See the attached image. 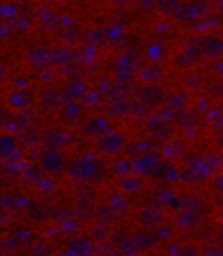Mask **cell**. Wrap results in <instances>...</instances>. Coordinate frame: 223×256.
Instances as JSON below:
<instances>
[{"label":"cell","instance_id":"cell-1","mask_svg":"<svg viewBox=\"0 0 223 256\" xmlns=\"http://www.w3.org/2000/svg\"><path fill=\"white\" fill-rule=\"evenodd\" d=\"M68 174L75 181L96 184L104 179L106 166L100 160H78L68 167Z\"/></svg>","mask_w":223,"mask_h":256},{"label":"cell","instance_id":"cell-2","mask_svg":"<svg viewBox=\"0 0 223 256\" xmlns=\"http://www.w3.org/2000/svg\"><path fill=\"white\" fill-rule=\"evenodd\" d=\"M166 93L162 88L157 84H150L144 86L140 94H138V100L143 106L147 108H156L160 106L165 102Z\"/></svg>","mask_w":223,"mask_h":256},{"label":"cell","instance_id":"cell-3","mask_svg":"<svg viewBox=\"0 0 223 256\" xmlns=\"http://www.w3.org/2000/svg\"><path fill=\"white\" fill-rule=\"evenodd\" d=\"M140 104L134 100H129L125 96L113 97L112 100L108 104L107 112L112 117H121V116L133 114H136L140 112Z\"/></svg>","mask_w":223,"mask_h":256},{"label":"cell","instance_id":"cell-4","mask_svg":"<svg viewBox=\"0 0 223 256\" xmlns=\"http://www.w3.org/2000/svg\"><path fill=\"white\" fill-rule=\"evenodd\" d=\"M148 131L158 141H169L174 133V126L166 119H153L148 122Z\"/></svg>","mask_w":223,"mask_h":256},{"label":"cell","instance_id":"cell-5","mask_svg":"<svg viewBox=\"0 0 223 256\" xmlns=\"http://www.w3.org/2000/svg\"><path fill=\"white\" fill-rule=\"evenodd\" d=\"M39 162L43 169L50 174H57L62 172L65 167V162L61 154H59L57 150H53L43 152L39 157Z\"/></svg>","mask_w":223,"mask_h":256},{"label":"cell","instance_id":"cell-6","mask_svg":"<svg viewBox=\"0 0 223 256\" xmlns=\"http://www.w3.org/2000/svg\"><path fill=\"white\" fill-rule=\"evenodd\" d=\"M136 220L143 228L153 229L158 227L162 222V212L158 208L146 207L136 215Z\"/></svg>","mask_w":223,"mask_h":256},{"label":"cell","instance_id":"cell-7","mask_svg":"<svg viewBox=\"0 0 223 256\" xmlns=\"http://www.w3.org/2000/svg\"><path fill=\"white\" fill-rule=\"evenodd\" d=\"M123 138L119 133H109L104 136L98 143L99 150L107 155H116L123 148Z\"/></svg>","mask_w":223,"mask_h":256},{"label":"cell","instance_id":"cell-8","mask_svg":"<svg viewBox=\"0 0 223 256\" xmlns=\"http://www.w3.org/2000/svg\"><path fill=\"white\" fill-rule=\"evenodd\" d=\"M204 56L209 58L223 57V40L214 35H206L202 38Z\"/></svg>","mask_w":223,"mask_h":256},{"label":"cell","instance_id":"cell-9","mask_svg":"<svg viewBox=\"0 0 223 256\" xmlns=\"http://www.w3.org/2000/svg\"><path fill=\"white\" fill-rule=\"evenodd\" d=\"M38 21L41 28L48 32H53L61 26V20L55 11L49 8H41L38 12Z\"/></svg>","mask_w":223,"mask_h":256},{"label":"cell","instance_id":"cell-10","mask_svg":"<svg viewBox=\"0 0 223 256\" xmlns=\"http://www.w3.org/2000/svg\"><path fill=\"white\" fill-rule=\"evenodd\" d=\"M84 85L81 78H69L68 83L65 84L63 92H61V104H65L74 102L83 93Z\"/></svg>","mask_w":223,"mask_h":256},{"label":"cell","instance_id":"cell-11","mask_svg":"<svg viewBox=\"0 0 223 256\" xmlns=\"http://www.w3.org/2000/svg\"><path fill=\"white\" fill-rule=\"evenodd\" d=\"M78 50H70V48L60 47L50 50V64L62 66L78 59Z\"/></svg>","mask_w":223,"mask_h":256},{"label":"cell","instance_id":"cell-12","mask_svg":"<svg viewBox=\"0 0 223 256\" xmlns=\"http://www.w3.org/2000/svg\"><path fill=\"white\" fill-rule=\"evenodd\" d=\"M174 164L168 160H159L155 162L148 170V174L154 180H166L174 170Z\"/></svg>","mask_w":223,"mask_h":256},{"label":"cell","instance_id":"cell-13","mask_svg":"<svg viewBox=\"0 0 223 256\" xmlns=\"http://www.w3.org/2000/svg\"><path fill=\"white\" fill-rule=\"evenodd\" d=\"M140 78L142 81L149 84H158L165 80L166 71L159 64H154L146 66L140 73Z\"/></svg>","mask_w":223,"mask_h":256},{"label":"cell","instance_id":"cell-14","mask_svg":"<svg viewBox=\"0 0 223 256\" xmlns=\"http://www.w3.org/2000/svg\"><path fill=\"white\" fill-rule=\"evenodd\" d=\"M180 178L186 184L196 186L204 184L205 180H206V174L203 172V170H198L196 168L188 166L181 170Z\"/></svg>","mask_w":223,"mask_h":256},{"label":"cell","instance_id":"cell-15","mask_svg":"<svg viewBox=\"0 0 223 256\" xmlns=\"http://www.w3.org/2000/svg\"><path fill=\"white\" fill-rule=\"evenodd\" d=\"M130 241L136 251H146L157 244L158 238L154 234H136L131 238Z\"/></svg>","mask_w":223,"mask_h":256},{"label":"cell","instance_id":"cell-16","mask_svg":"<svg viewBox=\"0 0 223 256\" xmlns=\"http://www.w3.org/2000/svg\"><path fill=\"white\" fill-rule=\"evenodd\" d=\"M61 104V92L55 88H47L39 95V105L43 109H52Z\"/></svg>","mask_w":223,"mask_h":256},{"label":"cell","instance_id":"cell-17","mask_svg":"<svg viewBox=\"0 0 223 256\" xmlns=\"http://www.w3.org/2000/svg\"><path fill=\"white\" fill-rule=\"evenodd\" d=\"M28 62L34 68H40V66H50V50L35 48L31 50L27 54Z\"/></svg>","mask_w":223,"mask_h":256},{"label":"cell","instance_id":"cell-18","mask_svg":"<svg viewBox=\"0 0 223 256\" xmlns=\"http://www.w3.org/2000/svg\"><path fill=\"white\" fill-rule=\"evenodd\" d=\"M200 59L201 58L196 56L195 54H193L189 50L184 48V50H182L180 54H178L176 57H174L173 66L178 69L185 70V69H189V68H191V66H194Z\"/></svg>","mask_w":223,"mask_h":256},{"label":"cell","instance_id":"cell-19","mask_svg":"<svg viewBox=\"0 0 223 256\" xmlns=\"http://www.w3.org/2000/svg\"><path fill=\"white\" fill-rule=\"evenodd\" d=\"M33 102V95L28 92V90H15L12 92L9 96V104L10 105L16 108H27Z\"/></svg>","mask_w":223,"mask_h":256},{"label":"cell","instance_id":"cell-20","mask_svg":"<svg viewBox=\"0 0 223 256\" xmlns=\"http://www.w3.org/2000/svg\"><path fill=\"white\" fill-rule=\"evenodd\" d=\"M173 16L180 22H190L200 18V14H198L195 2H193L181 4Z\"/></svg>","mask_w":223,"mask_h":256},{"label":"cell","instance_id":"cell-21","mask_svg":"<svg viewBox=\"0 0 223 256\" xmlns=\"http://www.w3.org/2000/svg\"><path fill=\"white\" fill-rule=\"evenodd\" d=\"M58 73L64 78H82L85 76V69L75 62L59 66Z\"/></svg>","mask_w":223,"mask_h":256},{"label":"cell","instance_id":"cell-22","mask_svg":"<svg viewBox=\"0 0 223 256\" xmlns=\"http://www.w3.org/2000/svg\"><path fill=\"white\" fill-rule=\"evenodd\" d=\"M174 122L182 128H192L198 124L197 114L188 109H182V110L174 112Z\"/></svg>","mask_w":223,"mask_h":256},{"label":"cell","instance_id":"cell-23","mask_svg":"<svg viewBox=\"0 0 223 256\" xmlns=\"http://www.w3.org/2000/svg\"><path fill=\"white\" fill-rule=\"evenodd\" d=\"M202 215L200 210H184L183 212L178 218L179 226L183 228H194L201 222Z\"/></svg>","mask_w":223,"mask_h":256},{"label":"cell","instance_id":"cell-24","mask_svg":"<svg viewBox=\"0 0 223 256\" xmlns=\"http://www.w3.org/2000/svg\"><path fill=\"white\" fill-rule=\"evenodd\" d=\"M96 219L98 222H102L106 224H111L117 220L118 212L113 206L110 205H100L96 210Z\"/></svg>","mask_w":223,"mask_h":256},{"label":"cell","instance_id":"cell-25","mask_svg":"<svg viewBox=\"0 0 223 256\" xmlns=\"http://www.w3.org/2000/svg\"><path fill=\"white\" fill-rule=\"evenodd\" d=\"M188 104V95L183 92H178L173 94L170 98L166 102V109L173 112L182 110Z\"/></svg>","mask_w":223,"mask_h":256},{"label":"cell","instance_id":"cell-26","mask_svg":"<svg viewBox=\"0 0 223 256\" xmlns=\"http://www.w3.org/2000/svg\"><path fill=\"white\" fill-rule=\"evenodd\" d=\"M73 215L80 220H88L94 214L93 206L90 202L86 200H77V203L73 207Z\"/></svg>","mask_w":223,"mask_h":256},{"label":"cell","instance_id":"cell-27","mask_svg":"<svg viewBox=\"0 0 223 256\" xmlns=\"http://www.w3.org/2000/svg\"><path fill=\"white\" fill-rule=\"evenodd\" d=\"M72 252L77 254H87L90 251L92 248V243H90V239L86 236H80L74 238L73 240L70 242L69 246Z\"/></svg>","mask_w":223,"mask_h":256},{"label":"cell","instance_id":"cell-28","mask_svg":"<svg viewBox=\"0 0 223 256\" xmlns=\"http://www.w3.org/2000/svg\"><path fill=\"white\" fill-rule=\"evenodd\" d=\"M144 186H145V181L140 176H130V178H125L120 182V188L128 193L141 191Z\"/></svg>","mask_w":223,"mask_h":256},{"label":"cell","instance_id":"cell-29","mask_svg":"<svg viewBox=\"0 0 223 256\" xmlns=\"http://www.w3.org/2000/svg\"><path fill=\"white\" fill-rule=\"evenodd\" d=\"M110 234H111V231L109 228V224H106L102 222L96 224L95 226H93L92 229H90V231H89L90 238H92V239L95 240L96 242L106 241L108 238L110 236Z\"/></svg>","mask_w":223,"mask_h":256},{"label":"cell","instance_id":"cell-30","mask_svg":"<svg viewBox=\"0 0 223 256\" xmlns=\"http://www.w3.org/2000/svg\"><path fill=\"white\" fill-rule=\"evenodd\" d=\"M74 195L77 198V200H86V202H92V200L95 198L96 191H95V188L90 186V184L82 182L81 184H78L75 188Z\"/></svg>","mask_w":223,"mask_h":256},{"label":"cell","instance_id":"cell-31","mask_svg":"<svg viewBox=\"0 0 223 256\" xmlns=\"http://www.w3.org/2000/svg\"><path fill=\"white\" fill-rule=\"evenodd\" d=\"M81 33L75 28H65L60 33V40L63 44L69 46H74L81 40Z\"/></svg>","mask_w":223,"mask_h":256},{"label":"cell","instance_id":"cell-32","mask_svg":"<svg viewBox=\"0 0 223 256\" xmlns=\"http://www.w3.org/2000/svg\"><path fill=\"white\" fill-rule=\"evenodd\" d=\"M181 6L180 0H157V9L164 16H173Z\"/></svg>","mask_w":223,"mask_h":256},{"label":"cell","instance_id":"cell-33","mask_svg":"<svg viewBox=\"0 0 223 256\" xmlns=\"http://www.w3.org/2000/svg\"><path fill=\"white\" fill-rule=\"evenodd\" d=\"M184 86L191 90H200L204 88L205 80L204 76L197 73H190L183 78Z\"/></svg>","mask_w":223,"mask_h":256},{"label":"cell","instance_id":"cell-34","mask_svg":"<svg viewBox=\"0 0 223 256\" xmlns=\"http://www.w3.org/2000/svg\"><path fill=\"white\" fill-rule=\"evenodd\" d=\"M72 216H74L73 210L67 208V207H58V208L53 210L51 214L52 220L59 224H64L71 222Z\"/></svg>","mask_w":223,"mask_h":256},{"label":"cell","instance_id":"cell-35","mask_svg":"<svg viewBox=\"0 0 223 256\" xmlns=\"http://www.w3.org/2000/svg\"><path fill=\"white\" fill-rule=\"evenodd\" d=\"M82 114H83V109L81 108V106L74 104V102L65 104V106L63 108L64 118H67L69 120H76L80 117H82Z\"/></svg>","mask_w":223,"mask_h":256},{"label":"cell","instance_id":"cell-36","mask_svg":"<svg viewBox=\"0 0 223 256\" xmlns=\"http://www.w3.org/2000/svg\"><path fill=\"white\" fill-rule=\"evenodd\" d=\"M181 205L184 210H201L203 208V200L194 196V195H190V196H185L182 198V202H181Z\"/></svg>","mask_w":223,"mask_h":256},{"label":"cell","instance_id":"cell-37","mask_svg":"<svg viewBox=\"0 0 223 256\" xmlns=\"http://www.w3.org/2000/svg\"><path fill=\"white\" fill-rule=\"evenodd\" d=\"M104 40V34L100 30H89L85 35V42L89 46H99Z\"/></svg>","mask_w":223,"mask_h":256},{"label":"cell","instance_id":"cell-38","mask_svg":"<svg viewBox=\"0 0 223 256\" xmlns=\"http://www.w3.org/2000/svg\"><path fill=\"white\" fill-rule=\"evenodd\" d=\"M1 206L7 210H15L19 208L20 200L15 195L11 193H5L1 196Z\"/></svg>","mask_w":223,"mask_h":256},{"label":"cell","instance_id":"cell-39","mask_svg":"<svg viewBox=\"0 0 223 256\" xmlns=\"http://www.w3.org/2000/svg\"><path fill=\"white\" fill-rule=\"evenodd\" d=\"M102 130H104V124H101L99 121L90 120L84 126L83 132L88 136H97L99 134H102Z\"/></svg>","mask_w":223,"mask_h":256},{"label":"cell","instance_id":"cell-40","mask_svg":"<svg viewBox=\"0 0 223 256\" xmlns=\"http://www.w3.org/2000/svg\"><path fill=\"white\" fill-rule=\"evenodd\" d=\"M110 241L114 246H120L129 240L130 234L125 228H117L110 234Z\"/></svg>","mask_w":223,"mask_h":256},{"label":"cell","instance_id":"cell-41","mask_svg":"<svg viewBox=\"0 0 223 256\" xmlns=\"http://www.w3.org/2000/svg\"><path fill=\"white\" fill-rule=\"evenodd\" d=\"M20 248L21 243L15 238H5L1 241V251L3 253H13Z\"/></svg>","mask_w":223,"mask_h":256},{"label":"cell","instance_id":"cell-42","mask_svg":"<svg viewBox=\"0 0 223 256\" xmlns=\"http://www.w3.org/2000/svg\"><path fill=\"white\" fill-rule=\"evenodd\" d=\"M14 138L10 136H2L0 138V152L1 155H9L12 150H14Z\"/></svg>","mask_w":223,"mask_h":256},{"label":"cell","instance_id":"cell-43","mask_svg":"<svg viewBox=\"0 0 223 256\" xmlns=\"http://www.w3.org/2000/svg\"><path fill=\"white\" fill-rule=\"evenodd\" d=\"M40 141H41V136L37 131H35V130H31V131L25 132V134H24V136H23L24 145L31 146V148L38 145L40 143Z\"/></svg>","mask_w":223,"mask_h":256},{"label":"cell","instance_id":"cell-44","mask_svg":"<svg viewBox=\"0 0 223 256\" xmlns=\"http://www.w3.org/2000/svg\"><path fill=\"white\" fill-rule=\"evenodd\" d=\"M24 176H25V179L28 181L37 182L43 178V174H41V170L38 167L27 166L25 170H24Z\"/></svg>","mask_w":223,"mask_h":256},{"label":"cell","instance_id":"cell-45","mask_svg":"<svg viewBox=\"0 0 223 256\" xmlns=\"http://www.w3.org/2000/svg\"><path fill=\"white\" fill-rule=\"evenodd\" d=\"M208 166L213 168H222L223 162V153H216L206 157Z\"/></svg>","mask_w":223,"mask_h":256},{"label":"cell","instance_id":"cell-46","mask_svg":"<svg viewBox=\"0 0 223 256\" xmlns=\"http://www.w3.org/2000/svg\"><path fill=\"white\" fill-rule=\"evenodd\" d=\"M186 162H188L189 166L196 168L198 170H203V168L205 167V160L200 156L196 155H191L188 158H186Z\"/></svg>","mask_w":223,"mask_h":256},{"label":"cell","instance_id":"cell-47","mask_svg":"<svg viewBox=\"0 0 223 256\" xmlns=\"http://www.w3.org/2000/svg\"><path fill=\"white\" fill-rule=\"evenodd\" d=\"M169 148L171 150V154L174 156H179V155H182L185 150H186V146L182 141H173L171 142L170 146H169Z\"/></svg>","mask_w":223,"mask_h":256},{"label":"cell","instance_id":"cell-48","mask_svg":"<svg viewBox=\"0 0 223 256\" xmlns=\"http://www.w3.org/2000/svg\"><path fill=\"white\" fill-rule=\"evenodd\" d=\"M212 126L216 136H219V134L223 133V112L218 114V116H216Z\"/></svg>","mask_w":223,"mask_h":256},{"label":"cell","instance_id":"cell-49","mask_svg":"<svg viewBox=\"0 0 223 256\" xmlns=\"http://www.w3.org/2000/svg\"><path fill=\"white\" fill-rule=\"evenodd\" d=\"M55 76H56L55 71H53L50 68H46L40 72V80H41V82H44V83H50V82L53 81Z\"/></svg>","mask_w":223,"mask_h":256},{"label":"cell","instance_id":"cell-50","mask_svg":"<svg viewBox=\"0 0 223 256\" xmlns=\"http://www.w3.org/2000/svg\"><path fill=\"white\" fill-rule=\"evenodd\" d=\"M134 2H137L140 4V7L144 11L153 10L157 6V0H134Z\"/></svg>","mask_w":223,"mask_h":256},{"label":"cell","instance_id":"cell-51","mask_svg":"<svg viewBox=\"0 0 223 256\" xmlns=\"http://www.w3.org/2000/svg\"><path fill=\"white\" fill-rule=\"evenodd\" d=\"M212 92L215 96L223 98V80H218L213 84Z\"/></svg>","mask_w":223,"mask_h":256},{"label":"cell","instance_id":"cell-52","mask_svg":"<svg viewBox=\"0 0 223 256\" xmlns=\"http://www.w3.org/2000/svg\"><path fill=\"white\" fill-rule=\"evenodd\" d=\"M180 255H198V250L192 244H188V246H184L182 248H181L180 251Z\"/></svg>","mask_w":223,"mask_h":256},{"label":"cell","instance_id":"cell-53","mask_svg":"<svg viewBox=\"0 0 223 256\" xmlns=\"http://www.w3.org/2000/svg\"><path fill=\"white\" fill-rule=\"evenodd\" d=\"M33 252L36 255H47L50 253V250L48 248V246H44V244H37L36 246H34Z\"/></svg>","mask_w":223,"mask_h":256},{"label":"cell","instance_id":"cell-54","mask_svg":"<svg viewBox=\"0 0 223 256\" xmlns=\"http://www.w3.org/2000/svg\"><path fill=\"white\" fill-rule=\"evenodd\" d=\"M10 219H11V215L9 214V210L3 208L2 212H1V224L4 226L5 224L10 222Z\"/></svg>","mask_w":223,"mask_h":256},{"label":"cell","instance_id":"cell-55","mask_svg":"<svg viewBox=\"0 0 223 256\" xmlns=\"http://www.w3.org/2000/svg\"><path fill=\"white\" fill-rule=\"evenodd\" d=\"M203 254L204 255H219V254H223V251L219 248H208V250H205Z\"/></svg>","mask_w":223,"mask_h":256},{"label":"cell","instance_id":"cell-56","mask_svg":"<svg viewBox=\"0 0 223 256\" xmlns=\"http://www.w3.org/2000/svg\"><path fill=\"white\" fill-rule=\"evenodd\" d=\"M214 7H215V9L217 11L223 14V0H215V2H214Z\"/></svg>","mask_w":223,"mask_h":256},{"label":"cell","instance_id":"cell-57","mask_svg":"<svg viewBox=\"0 0 223 256\" xmlns=\"http://www.w3.org/2000/svg\"><path fill=\"white\" fill-rule=\"evenodd\" d=\"M116 4L120 7H128L129 4H131L132 2H134V0H114Z\"/></svg>","mask_w":223,"mask_h":256},{"label":"cell","instance_id":"cell-58","mask_svg":"<svg viewBox=\"0 0 223 256\" xmlns=\"http://www.w3.org/2000/svg\"><path fill=\"white\" fill-rule=\"evenodd\" d=\"M217 146H218V148L221 150H223V133H221V134H219V136H217Z\"/></svg>","mask_w":223,"mask_h":256},{"label":"cell","instance_id":"cell-59","mask_svg":"<svg viewBox=\"0 0 223 256\" xmlns=\"http://www.w3.org/2000/svg\"><path fill=\"white\" fill-rule=\"evenodd\" d=\"M218 218L220 219V222H223V207H220V210L218 212Z\"/></svg>","mask_w":223,"mask_h":256},{"label":"cell","instance_id":"cell-60","mask_svg":"<svg viewBox=\"0 0 223 256\" xmlns=\"http://www.w3.org/2000/svg\"><path fill=\"white\" fill-rule=\"evenodd\" d=\"M222 168H223V162H222Z\"/></svg>","mask_w":223,"mask_h":256}]
</instances>
